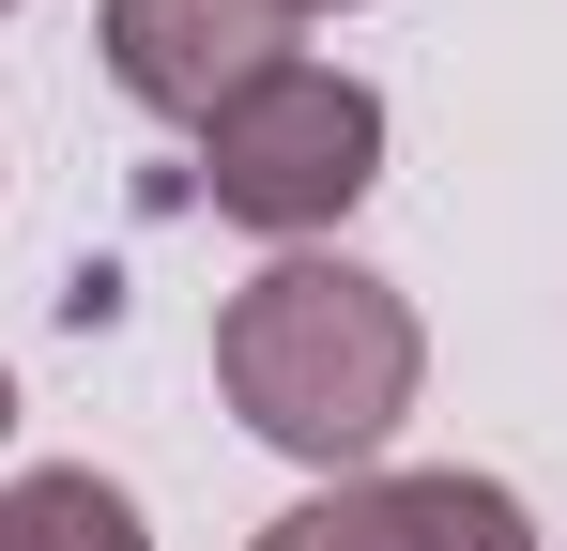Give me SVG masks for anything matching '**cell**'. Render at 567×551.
I'll list each match as a JSON object with an SVG mask.
<instances>
[{
  "label": "cell",
  "instance_id": "1",
  "mask_svg": "<svg viewBox=\"0 0 567 551\" xmlns=\"http://www.w3.org/2000/svg\"><path fill=\"white\" fill-rule=\"evenodd\" d=\"M215 383H230V414H246L277 459L353 475V459L414 414V383H430V322H414L399 276L291 246V261H261L230 306H215Z\"/></svg>",
  "mask_w": 567,
  "mask_h": 551
},
{
  "label": "cell",
  "instance_id": "2",
  "mask_svg": "<svg viewBox=\"0 0 567 551\" xmlns=\"http://www.w3.org/2000/svg\"><path fill=\"white\" fill-rule=\"evenodd\" d=\"M383 184V92L338 77V62H277L261 92H230L215 123H199V199L230 215V230H338L353 199Z\"/></svg>",
  "mask_w": 567,
  "mask_h": 551
},
{
  "label": "cell",
  "instance_id": "3",
  "mask_svg": "<svg viewBox=\"0 0 567 551\" xmlns=\"http://www.w3.org/2000/svg\"><path fill=\"white\" fill-rule=\"evenodd\" d=\"M291 31H307V0H107V77L123 107H154V123H215L230 92H261L291 62Z\"/></svg>",
  "mask_w": 567,
  "mask_h": 551
},
{
  "label": "cell",
  "instance_id": "4",
  "mask_svg": "<svg viewBox=\"0 0 567 551\" xmlns=\"http://www.w3.org/2000/svg\"><path fill=\"white\" fill-rule=\"evenodd\" d=\"M246 551H537V521H522V490L506 475H338V490H307V506H277Z\"/></svg>",
  "mask_w": 567,
  "mask_h": 551
},
{
  "label": "cell",
  "instance_id": "5",
  "mask_svg": "<svg viewBox=\"0 0 567 551\" xmlns=\"http://www.w3.org/2000/svg\"><path fill=\"white\" fill-rule=\"evenodd\" d=\"M0 551H154V521H138V490H107L93 459H47V475L0 490Z\"/></svg>",
  "mask_w": 567,
  "mask_h": 551
},
{
  "label": "cell",
  "instance_id": "6",
  "mask_svg": "<svg viewBox=\"0 0 567 551\" xmlns=\"http://www.w3.org/2000/svg\"><path fill=\"white\" fill-rule=\"evenodd\" d=\"M0 429H16V383H0Z\"/></svg>",
  "mask_w": 567,
  "mask_h": 551
},
{
  "label": "cell",
  "instance_id": "7",
  "mask_svg": "<svg viewBox=\"0 0 567 551\" xmlns=\"http://www.w3.org/2000/svg\"><path fill=\"white\" fill-rule=\"evenodd\" d=\"M0 15H16V0H0Z\"/></svg>",
  "mask_w": 567,
  "mask_h": 551
}]
</instances>
